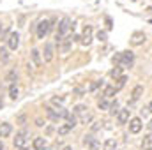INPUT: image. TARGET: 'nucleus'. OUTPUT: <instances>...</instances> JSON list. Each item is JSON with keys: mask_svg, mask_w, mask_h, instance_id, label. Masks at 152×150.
Returning <instances> with one entry per match:
<instances>
[{"mask_svg": "<svg viewBox=\"0 0 152 150\" xmlns=\"http://www.w3.org/2000/svg\"><path fill=\"white\" fill-rule=\"evenodd\" d=\"M71 18H67V16H64L62 20H60V23H58V30H57V34H55V41L57 42H62L64 37L67 36V32L71 30Z\"/></svg>", "mask_w": 152, "mask_h": 150, "instance_id": "f257e3e1", "label": "nucleus"}, {"mask_svg": "<svg viewBox=\"0 0 152 150\" xmlns=\"http://www.w3.org/2000/svg\"><path fill=\"white\" fill-rule=\"evenodd\" d=\"M134 62V55L131 51H122L113 57V64H118V67H131Z\"/></svg>", "mask_w": 152, "mask_h": 150, "instance_id": "f03ea898", "label": "nucleus"}, {"mask_svg": "<svg viewBox=\"0 0 152 150\" xmlns=\"http://www.w3.org/2000/svg\"><path fill=\"white\" fill-rule=\"evenodd\" d=\"M51 28V23L48 20H41L37 23V28H36V34H37V39H44V36L50 32Z\"/></svg>", "mask_w": 152, "mask_h": 150, "instance_id": "7ed1b4c3", "label": "nucleus"}, {"mask_svg": "<svg viewBox=\"0 0 152 150\" xmlns=\"http://www.w3.org/2000/svg\"><path fill=\"white\" fill-rule=\"evenodd\" d=\"M142 127H143V124H142V118L140 117H134V118L129 120V133L131 134H138L142 131Z\"/></svg>", "mask_w": 152, "mask_h": 150, "instance_id": "20e7f679", "label": "nucleus"}, {"mask_svg": "<svg viewBox=\"0 0 152 150\" xmlns=\"http://www.w3.org/2000/svg\"><path fill=\"white\" fill-rule=\"evenodd\" d=\"M53 57H55V48H53L51 42H46V44H44V51H42V58H44V62H51Z\"/></svg>", "mask_w": 152, "mask_h": 150, "instance_id": "39448f33", "label": "nucleus"}, {"mask_svg": "<svg viewBox=\"0 0 152 150\" xmlns=\"http://www.w3.org/2000/svg\"><path fill=\"white\" fill-rule=\"evenodd\" d=\"M90 42H92V27L87 25L83 28V34H81V44L83 46H90Z\"/></svg>", "mask_w": 152, "mask_h": 150, "instance_id": "423d86ee", "label": "nucleus"}, {"mask_svg": "<svg viewBox=\"0 0 152 150\" xmlns=\"http://www.w3.org/2000/svg\"><path fill=\"white\" fill-rule=\"evenodd\" d=\"M12 143H14V147H18V149H25V145H27V133L23 131V133H18L16 134V138L12 140Z\"/></svg>", "mask_w": 152, "mask_h": 150, "instance_id": "0eeeda50", "label": "nucleus"}, {"mask_svg": "<svg viewBox=\"0 0 152 150\" xmlns=\"http://www.w3.org/2000/svg\"><path fill=\"white\" fill-rule=\"evenodd\" d=\"M18 46H20V36H18V32H11L9 37H7V48L9 50H16Z\"/></svg>", "mask_w": 152, "mask_h": 150, "instance_id": "6e6552de", "label": "nucleus"}, {"mask_svg": "<svg viewBox=\"0 0 152 150\" xmlns=\"http://www.w3.org/2000/svg\"><path fill=\"white\" fill-rule=\"evenodd\" d=\"M129 113H131V110L129 108H122L120 111H118V115H117V122L120 124V125H124V124H127L131 118H129Z\"/></svg>", "mask_w": 152, "mask_h": 150, "instance_id": "1a4fd4ad", "label": "nucleus"}, {"mask_svg": "<svg viewBox=\"0 0 152 150\" xmlns=\"http://www.w3.org/2000/svg\"><path fill=\"white\" fill-rule=\"evenodd\" d=\"M129 42H131V46H142L145 42V34L143 32H134L129 39Z\"/></svg>", "mask_w": 152, "mask_h": 150, "instance_id": "9d476101", "label": "nucleus"}, {"mask_svg": "<svg viewBox=\"0 0 152 150\" xmlns=\"http://www.w3.org/2000/svg\"><path fill=\"white\" fill-rule=\"evenodd\" d=\"M30 58H32V62H34L36 67H39V66L42 64V53L39 51L37 48H34V50L30 51Z\"/></svg>", "mask_w": 152, "mask_h": 150, "instance_id": "9b49d317", "label": "nucleus"}, {"mask_svg": "<svg viewBox=\"0 0 152 150\" xmlns=\"http://www.w3.org/2000/svg\"><path fill=\"white\" fill-rule=\"evenodd\" d=\"M11 133H12V125L7 122H2L0 124V138H7V136H11Z\"/></svg>", "mask_w": 152, "mask_h": 150, "instance_id": "f8f14e48", "label": "nucleus"}, {"mask_svg": "<svg viewBox=\"0 0 152 150\" xmlns=\"http://www.w3.org/2000/svg\"><path fill=\"white\" fill-rule=\"evenodd\" d=\"M32 149L34 150H44L46 149V138H42V136L34 138V141H32Z\"/></svg>", "mask_w": 152, "mask_h": 150, "instance_id": "ddd939ff", "label": "nucleus"}, {"mask_svg": "<svg viewBox=\"0 0 152 150\" xmlns=\"http://www.w3.org/2000/svg\"><path fill=\"white\" fill-rule=\"evenodd\" d=\"M142 95H143V87H142V85H136V87L133 88V92H131V101L134 103V101H138Z\"/></svg>", "mask_w": 152, "mask_h": 150, "instance_id": "4468645a", "label": "nucleus"}, {"mask_svg": "<svg viewBox=\"0 0 152 150\" xmlns=\"http://www.w3.org/2000/svg\"><path fill=\"white\" fill-rule=\"evenodd\" d=\"M87 110H88V108H87L85 104H76L75 108H73V115H75L76 118H81V117L87 113Z\"/></svg>", "mask_w": 152, "mask_h": 150, "instance_id": "2eb2a0df", "label": "nucleus"}, {"mask_svg": "<svg viewBox=\"0 0 152 150\" xmlns=\"http://www.w3.org/2000/svg\"><path fill=\"white\" fill-rule=\"evenodd\" d=\"M142 150H152V134L143 136V140H142Z\"/></svg>", "mask_w": 152, "mask_h": 150, "instance_id": "dca6fc26", "label": "nucleus"}, {"mask_svg": "<svg viewBox=\"0 0 152 150\" xmlns=\"http://www.w3.org/2000/svg\"><path fill=\"white\" fill-rule=\"evenodd\" d=\"M71 42H73V41H71V37H69V39H64V41L60 42V51H62L64 55H67V53H69V50H71Z\"/></svg>", "mask_w": 152, "mask_h": 150, "instance_id": "f3484780", "label": "nucleus"}, {"mask_svg": "<svg viewBox=\"0 0 152 150\" xmlns=\"http://www.w3.org/2000/svg\"><path fill=\"white\" fill-rule=\"evenodd\" d=\"M103 150H117V141H115L113 138L104 140V143H103Z\"/></svg>", "mask_w": 152, "mask_h": 150, "instance_id": "a211bd4d", "label": "nucleus"}, {"mask_svg": "<svg viewBox=\"0 0 152 150\" xmlns=\"http://www.w3.org/2000/svg\"><path fill=\"white\" fill-rule=\"evenodd\" d=\"M46 115H48V118L50 120H53V122H58V113H57V110L55 108H46Z\"/></svg>", "mask_w": 152, "mask_h": 150, "instance_id": "6ab92c4d", "label": "nucleus"}, {"mask_svg": "<svg viewBox=\"0 0 152 150\" xmlns=\"http://www.w3.org/2000/svg\"><path fill=\"white\" fill-rule=\"evenodd\" d=\"M115 94H117V90H115L113 85H106L104 90H103V95H104V97H113Z\"/></svg>", "mask_w": 152, "mask_h": 150, "instance_id": "aec40b11", "label": "nucleus"}, {"mask_svg": "<svg viewBox=\"0 0 152 150\" xmlns=\"http://www.w3.org/2000/svg\"><path fill=\"white\" fill-rule=\"evenodd\" d=\"M16 79H18V73H16L14 69H11V71L7 73V76H5V81H9L11 85H14V83H16Z\"/></svg>", "mask_w": 152, "mask_h": 150, "instance_id": "412c9836", "label": "nucleus"}, {"mask_svg": "<svg viewBox=\"0 0 152 150\" xmlns=\"http://www.w3.org/2000/svg\"><path fill=\"white\" fill-rule=\"evenodd\" d=\"M18 94H20V90H18L16 83L11 85V87H9V97H11V99H18Z\"/></svg>", "mask_w": 152, "mask_h": 150, "instance_id": "4be33fe9", "label": "nucleus"}, {"mask_svg": "<svg viewBox=\"0 0 152 150\" xmlns=\"http://www.w3.org/2000/svg\"><path fill=\"white\" fill-rule=\"evenodd\" d=\"M110 106H112V103H108V101H106V97H104V99H101V101L97 103V108H99V110H103V111L110 110Z\"/></svg>", "mask_w": 152, "mask_h": 150, "instance_id": "5701e85b", "label": "nucleus"}, {"mask_svg": "<svg viewBox=\"0 0 152 150\" xmlns=\"http://www.w3.org/2000/svg\"><path fill=\"white\" fill-rule=\"evenodd\" d=\"M73 127H75V125H71V124H64V125H60V127H58V134H60V136H64V134H67Z\"/></svg>", "mask_w": 152, "mask_h": 150, "instance_id": "b1692460", "label": "nucleus"}, {"mask_svg": "<svg viewBox=\"0 0 152 150\" xmlns=\"http://www.w3.org/2000/svg\"><path fill=\"white\" fill-rule=\"evenodd\" d=\"M78 120H80V122H81V124H85V125H87V124H90V122H92V120H94V115H92V113H85V115H83V117H81V118H78Z\"/></svg>", "mask_w": 152, "mask_h": 150, "instance_id": "393cba45", "label": "nucleus"}, {"mask_svg": "<svg viewBox=\"0 0 152 150\" xmlns=\"http://www.w3.org/2000/svg\"><path fill=\"white\" fill-rule=\"evenodd\" d=\"M110 76H112V78H115V79L122 78V67H118V66H117V67H113V69L110 71Z\"/></svg>", "mask_w": 152, "mask_h": 150, "instance_id": "a878e982", "label": "nucleus"}, {"mask_svg": "<svg viewBox=\"0 0 152 150\" xmlns=\"http://www.w3.org/2000/svg\"><path fill=\"white\" fill-rule=\"evenodd\" d=\"M57 113H58V118H66V120H67V118L71 117V113L67 111L64 106H62V108H57Z\"/></svg>", "mask_w": 152, "mask_h": 150, "instance_id": "bb28decb", "label": "nucleus"}, {"mask_svg": "<svg viewBox=\"0 0 152 150\" xmlns=\"http://www.w3.org/2000/svg\"><path fill=\"white\" fill-rule=\"evenodd\" d=\"M51 103H53V104H57L58 108H62V104L66 103V97H64V95H58V97H51Z\"/></svg>", "mask_w": 152, "mask_h": 150, "instance_id": "cd10ccee", "label": "nucleus"}, {"mask_svg": "<svg viewBox=\"0 0 152 150\" xmlns=\"http://www.w3.org/2000/svg\"><path fill=\"white\" fill-rule=\"evenodd\" d=\"M126 81H127V76H122V78H118V79H117V85H113L115 90L118 92V90H120V88H122V87L126 85Z\"/></svg>", "mask_w": 152, "mask_h": 150, "instance_id": "c85d7f7f", "label": "nucleus"}, {"mask_svg": "<svg viewBox=\"0 0 152 150\" xmlns=\"http://www.w3.org/2000/svg\"><path fill=\"white\" fill-rule=\"evenodd\" d=\"M96 39H97L99 42H106V39H108V32H106V30H99L97 36H96Z\"/></svg>", "mask_w": 152, "mask_h": 150, "instance_id": "c756f323", "label": "nucleus"}, {"mask_svg": "<svg viewBox=\"0 0 152 150\" xmlns=\"http://www.w3.org/2000/svg\"><path fill=\"white\" fill-rule=\"evenodd\" d=\"M87 147H88L90 150H99V149H101V143L97 141V138H94V140H92V141H90Z\"/></svg>", "mask_w": 152, "mask_h": 150, "instance_id": "7c9ffc66", "label": "nucleus"}, {"mask_svg": "<svg viewBox=\"0 0 152 150\" xmlns=\"http://www.w3.org/2000/svg\"><path fill=\"white\" fill-rule=\"evenodd\" d=\"M0 60H2V62H7V60H9V53H7V50L2 48V46H0Z\"/></svg>", "mask_w": 152, "mask_h": 150, "instance_id": "2f4dec72", "label": "nucleus"}, {"mask_svg": "<svg viewBox=\"0 0 152 150\" xmlns=\"http://www.w3.org/2000/svg\"><path fill=\"white\" fill-rule=\"evenodd\" d=\"M110 111H112V115H118V111H120V108H118V101H113V103H112Z\"/></svg>", "mask_w": 152, "mask_h": 150, "instance_id": "473e14b6", "label": "nucleus"}, {"mask_svg": "<svg viewBox=\"0 0 152 150\" xmlns=\"http://www.w3.org/2000/svg\"><path fill=\"white\" fill-rule=\"evenodd\" d=\"M101 127H103V122H92V125H90L92 133H97V131H99Z\"/></svg>", "mask_w": 152, "mask_h": 150, "instance_id": "72a5a7b5", "label": "nucleus"}, {"mask_svg": "<svg viewBox=\"0 0 152 150\" xmlns=\"http://www.w3.org/2000/svg\"><path fill=\"white\" fill-rule=\"evenodd\" d=\"M99 87H101V81H94V83H92V85L88 87V92H96V90H97Z\"/></svg>", "mask_w": 152, "mask_h": 150, "instance_id": "f704fd0d", "label": "nucleus"}, {"mask_svg": "<svg viewBox=\"0 0 152 150\" xmlns=\"http://www.w3.org/2000/svg\"><path fill=\"white\" fill-rule=\"evenodd\" d=\"M75 94L78 95V97H81V95L85 94V88H83V87H76V88H75Z\"/></svg>", "mask_w": 152, "mask_h": 150, "instance_id": "c9c22d12", "label": "nucleus"}, {"mask_svg": "<svg viewBox=\"0 0 152 150\" xmlns=\"http://www.w3.org/2000/svg\"><path fill=\"white\" fill-rule=\"evenodd\" d=\"M36 125H37V127H42V125H44V122H42L41 118H37V120H36Z\"/></svg>", "mask_w": 152, "mask_h": 150, "instance_id": "e433bc0d", "label": "nucleus"}, {"mask_svg": "<svg viewBox=\"0 0 152 150\" xmlns=\"http://www.w3.org/2000/svg\"><path fill=\"white\" fill-rule=\"evenodd\" d=\"M147 111H151V113H152V101H151V104H149V108H147Z\"/></svg>", "mask_w": 152, "mask_h": 150, "instance_id": "4c0bfd02", "label": "nucleus"}, {"mask_svg": "<svg viewBox=\"0 0 152 150\" xmlns=\"http://www.w3.org/2000/svg\"><path fill=\"white\" fill-rule=\"evenodd\" d=\"M147 127H149V129H151V131H152V120H151V122H149V125H147Z\"/></svg>", "mask_w": 152, "mask_h": 150, "instance_id": "58836bf2", "label": "nucleus"}, {"mask_svg": "<svg viewBox=\"0 0 152 150\" xmlns=\"http://www.w3.org/2000/svg\"><path fill=\"white\" fill-rule=\"evenodd\" d=\"M2 106H4V101H2V97H0V110H2Z\"/></svg>", "mask_w": 152, "mask_h": 150, "instance_id": "ea45409f", "label": "nucleus"}, {"mask_svg": "<svg viewBox=\"0 0 152 150\" xmlns=\"http://www.w3.org/2000/svg\"><path fill=\"white\" fill-rule=\"evenodd\" d=\"M62 150H73V147H64Z\"/></svg>", "mask_w": 152, "mask_h": 150, "instance_id": "a19ab883", "label": "nucleus"}, {"mask_svg": "<svg viewBox=\"0 0 152 150\" xmlns=\"http://www.w3.org/2000/svg\"><path fill=\"white\" fill-rule=\"evenodd\" d=\"M0 150H4V143L2 141H0Z\"/></svg>", "mask_w": 152, "mask_h": 150, "instance_id": "79ce46f5", "label": "nucleus"}, {"mask_svg": "<svg viewBox=\"0 0 152 150\" xmlns=\"http://www.w3.org/2000/svg\"><path fill=\"white\" fill-rule=\"evenodd\" d=\"M44 150H51V149H48V147H46V149H44Z\"/></svg>", "mask_w": 152, "mask_h": 150, "instance_id": "37998d69", "label": "nucleus"}]
</instances>
